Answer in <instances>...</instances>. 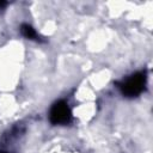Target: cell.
Here are the masks:
<instances>
[{"label": "cell", "mask_w": 153, "mask_h": 153, "mask_svg": "<svg viewBox=\"0 0 153 153\" xmlns=\"http://www.w3.org/2000/svg\"><path fill=\"white\" fill-rule=\"evenodd\" d=\"M20 31H22V33H23L24 37H26L29 39H37V33H36V31L33 30V27L31 25L23 24L20 26Z\"/></svg>", "instance_id": "obj_3"}, {"label": "cell", "mask_w": 153, "mask_h": 153, "mask_svg": "<svg viewBox=\"0 0 153 153\" xmlns=\"http://www.w3.org/2000/svg\"><path fill=\"white\" fill-rule=\"evenodd\" d=\"M146 85V74L145 73H135L123 80L120 84V88L122 93L127 97H136L140 94Z\"/></svg>", "instance_id": "obj_1"}, {"label": "cell", "mask_w": 153, "mask_h": 153, "mask_svg": "<svg viewBox=\"0 0 153 153\" xmlns=\"http://www.w3.org/2000/svg\"><path fill=\"white\" fill-rule=\"evenodd\" d=\"M49 118L53 124H67L72 118V112L68 104L63 100L56 102L50 109Z\"/></svg>", "instance_id": "obj_2"}, {"label": "cell", "mask_w": 153, "mask_h": 153, "mask_svg": "<svg viewBox=\"0 0 153 153\" xmlns=\"http://www.w3.org/2000/svg\"><path fill=\"white\" fill-rule=\"evenodd\" d=\"M0 153H6V152H0Z\"/></svg>", "instance_id": "obj_4"}]
</instances>
